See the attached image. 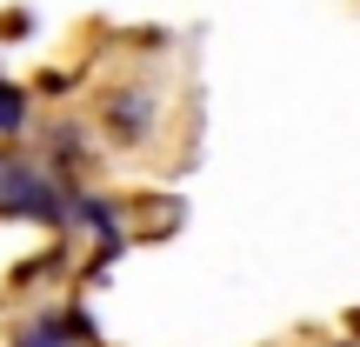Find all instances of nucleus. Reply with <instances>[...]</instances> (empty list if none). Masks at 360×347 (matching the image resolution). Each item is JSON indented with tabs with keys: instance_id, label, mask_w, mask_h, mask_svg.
Masks as SVG:
<instances>
[{
	"instance_id": "1",
	"label": "nucleus",
	"mask_w": 360,
	"mask_h": 347,
	"mask_svg": "<svg viewBox=\"0 0 360 347\" xmlns=\"http://www.w3.org/2000/svg\"><path fill=\"white\" fill-rule=\"evenodd\" d=\"M0 214H27V220H47V227H67V201H60V180L20 168V160H0Z\"/></svg>"
},
{
	"instance_id": "2",
	"label": "nucleus",
	"mask_w": 360,
	"mask_h": 347,
	"mask_svg": "<svg viewBox=\"0 0 360 347\" xmlns=\"http://www.w3.org/2000/svg\"><path fill=\"white\" fill-rule=\"evenodd\" d=\"M154 114H160L154 94H120V101L107 107V127H114V141H120V147H141L147 134H154Z\"/></svg>"
},
{
	"instance_id": "3",
	"label": "nucleus",
	"mask_w": 360,
	"mask_h": 347,
	"mask_svg": "<svg viewBox=\"0 0 360 347\" xmlns=\"http://www.w3.org/2000/svg\"><path fill=\"white\" fill-rule=\"evenodd\" d=\"M27 127V94L13 80H0V134H20Z\"/></svg>"
},
{
	"instance_id": "4",
	"label": "nucleus",
	"mask_w": 360,
	"mask_h": 347,
	"mask_svg": "<svg viewBox=\"0 0 360 347\" xmlns=\"http://www.w3.org/2000/svg\"><path fill=\"white\" fill-rule=\"evenodd\" d=\"M347 347H360V341H347Z\"/></svg>"
},
{
	"instance_id": "5",
	"label": "nucleus",
	"mask_w": 360,
	"mask_h": 347,
	"mask_svg": "<svg viewBox=\"0 0 360 347\" xmlns=\"http://www.w3.org/2000/svg\"><path fill=\"white\" fill-rule=\"evenodd\" d=\"M354 327H360V321H354Z\"/></svg>"
}]
</instances>
